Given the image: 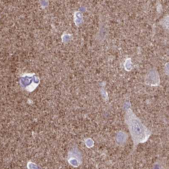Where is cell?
Masks as SVG:
<instances>
[{"instance_id": "cell-1", "label": "cell", "mask_w": 169, "mask_h": 169, "mask_svg": "<svg viewBox=\"0 0 169 169\" xmlns=\"http://www.w3.org/2000/svg\"><path fill=\"white\" fill-rule=\"evenodd\" d=\"M125 120L131 136L134 146L146 142L151 135L150 130L143 125L131 109L126 110Z\"/></svg>"}, {"instance_id": "cell-2", "label": "cell", "mask_w": 169, "mask_h": 169, "mask_svg": "<svg viewBox=\"0 0 169 169\" xmlns=\"http://www.w3.org/2000/svg\"><path fill=\"white\" fill-rule=\"evenodd\" d=\"M146 82L149 85L157 86L159 84L160 77L156 70H153L149 71L146 76Z\"/></svg>"}, {"instance_id": "cell-3", "label": "cell", "mask_w": 169, "mask_h": 169, "mask_svg": "<svg viewBox=\"0 0 169 169\" xmlns=\"http://www.w3.org/2000/svg\"><path fill=\"white\" fill-rule=\"evenodd\" d=\"M127 139V136L125 133L119 132L116 136L117 143L119 145H123L125 143Z\"/></svg>"}, {"instance_id": "cell-4", "label": "cell", "mask_w": 169, "mask_h": 169, "mask_svg": "<svg viewBox=\"0 0 169 169\" xmlns=\"http://www.w3.org/2000/svg\"><path fill=\"white\" fill-rule=\"evenodd\" d=\"M125 66L126 70H128V71L131 70L132 68V65H131V62L130 59H127V60L125 61Z\"/></svg>"}, {"instance_id": "cell-5", "label": "cell", "mask_w": 169, "mask_h": 169, "mask_svg": "<svg viewBox=\"0 0 169 169\" xmlns=\"http://www.w3.org/2000/svg\"><path fill=\"white\" fill-rule=\"evenodd\" d=\"M165 25L168 28H169V16L166 17L165 20L164 22Z\"/></svg>"}, {"instance_id": "cell-6", "label": "cell", "mask_w": 169, "mask_h": 169, "mask_svg": "<svg viewBox=\"0 0 169 169\" xmlns=\"http://www.w3.org/2000/svg\"><path fill=\"white\" fill-rule=\"evenodd\" d=\"M165 71L168 75H169V62L167 63L165 67Z\"/></svg>"}]
</instances>
